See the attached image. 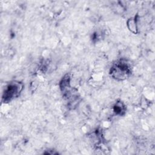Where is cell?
I'll return each mask as SVG.
<instances>
[{"mask_svg":"<svg viewBox=\"0 0 155 155\" xmlns=\"http://www.w3.org/2000/svg\"><path fill=\"white\" fill-rule=\"evenodd\" d=\"M23 84L20 82L13 81L8 84L4 90L2 94V102H8L17 97L23 89Z\"/></svg>","mask_w":155,"mask_h":155,"instance_id":"obj_1","label":"cell"},{"mask_svg":"<svg viewBox=\"0 0 155 155\" xmlns=\"http://www.w3.org/2000/svg\"><path fill=\"white\" fill-rule=\"evenodd\" d=\"M130 71V68L127 63L124 61H119L111 68L110 74L116 79L123 80L128 76Z\"/></svg>","mask_w":155,"mask_h":155,"instance_id":"obj_2","label":"cell"},{"mask_svg":"<svg viewBox=\"0 0 155 155\" xmlns=\"http://www.w3.org/2000/svg\"><path fill=\"white\" fill-rule=\"evenodd\" d=\"M60 88L64 95L68 96L70 93V77L68 74L65 75L59 84Z\"/></svg>","mask_w":155,"mask_h":155,"instance_id":"obj_3","label":"cell"},{"mask_svg":"<svg viewBox=\"0 0 155 155\" xmlns=\"http://www.w3.org/2000/svg\"><path fill=\"white\" fill-rule=\"evenodd\" d=\"M127 25L128 28L131 32L134 34H136L137 33V19L136 17L130 18L127 22Z\"/></svg>","mask_w":155,"mask_h":155,"instance_id":"obj_4","label":"cell"},{"mask_svg":"<svg viewBox=\"0 0 155 155\" xmlns=\"http://www.w3.org/2000/svg\"><path fill=\"white\" fill-rule=\"evenodd\" d=\"M113 111L117 115H122L125 111V105L121 102H117L113 107Z\"/></svg>","mask_w":155,"mask_h":155,"instance_id":"obj_5","label":"cell"}]
</instances>
